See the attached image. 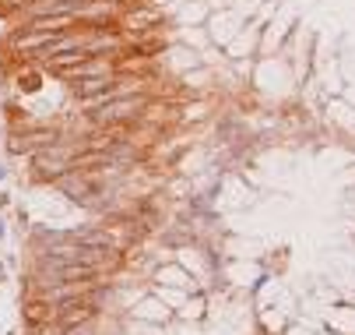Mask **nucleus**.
Listing matches in <instances>:
<instances>
[{
  "mask_svg": "<svg viewBox=\"0 0 355 335\" xmlns=\"http://www.w3.org/2000/svg\"><path fill=\"white\" fill-rule=\"evenodd\" d=\"M155 99L151 92H130V95H116L110 103H98L88 110V124L92 127H137L144 120L148 103Z\"/></svg>",
  "mask_w": 355,
  "mask_h": 335,
  "instance_id": "f257e3e1",
  "label": "nucleus"
}]
</instances>
